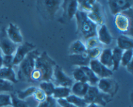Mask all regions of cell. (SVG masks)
I'll use <instances>...</instances> for the list:
<instances>
[{
    "label": "cell",
    "mask_w": 133,
    "mask_h": 107,
    "mask_svg": "<svg viewBox=\"0 0 133 107\" xmlns=\"http://www.w3.org/2000/svg\"><path fill=\"white\" fill-rule=\"evenodd\" d=\"M56 65V62L49 57L48 53L43 52L35 60V68L31 74V81H50L53 78V71Z\"/></svg>",
    "instance_id": "cell-1"
},
{
    "label": "cell",
    "mask_w": 133,
    "mask_h": 107,
    "mask_svg": "<svg viewBox=\"0 0 133 107\" xmlns=\"http://www.w3.org/2000/svg\"><path fill=\"white\" fill-rule=\"evenodd\" d=\"M77 23V32L85 39L97 36L98 26L92 22L87 16V13L78 10L75 15Z\"/></svg>",
    "instance_id": "cell-2"
},
{
    "label": "cell",
    "mask_w": 133,
    "mask_h": 107,
    "mask_svg": "<svg viewBox=\"0 0 133 107\" xmlns=\"http://www.w3.org/2000/svg\"><path fill=\"white\" fill-rule=\"evenodd\" d=\"M40 53L38 49H35L30 52L22 61L19 65L17 79L18 81L23 82H32L31 80V74L35 68V60Z\"/></svg>",
    "instance_id": "cell-3"
},
{
    "label": "cell",
    "mask_w": 133,
    "mask_h": 107,
    "mask_svg": "<svg viewBox=\"0 0 133 107\" xmlns=\"http://www.w3.org/2000/svg\"><path fill=\"white\" fill-rule=\"evenodd\" d=\"M114 23L117 29L123 33L132 34V8L115 15Z\"/></svg>",
    "instance_id": "cell-4"
},
{
    "label": "cell",
    "mask_w": 133,
    "mask_h": 107,
    "mask_svg": "<svg viewBox=\"0 0 133 107\" xmlns=\"http://www.w3.org/2000/svg\"><path fill=\"white\" fill-rule=\"evenodd\" d=\"M84 99L87 104L93 103L103 107L111 101V97L101 92L96 86H90Z\"/></svg>",
    "instance_id": "cell-5"
},
{
    "label": "cell",
    "mask_w": 133,
    "mask_h": 107,
    "mask_svg": "<svg viewBox=\"0 0 133 107\" xmlns=\"http://www.w3.org/2000/svg\"><path fill=\"white\" fill-rule=\"evenodd\" d=\"M96 86L101 92L110 95L111 97L116 94L119 88L118 83L111 77L99 79Z\"/></svg>",
    "instance_id": "cell-6"
},
{
    "label": "cell",
    "mask_w": 133,
    "mask_h": 107,
    "mask_svg": "<svg viewBox=\"0 0 133 107\" xmlns=\"http://www.w3.org/2000/svg\"><path fill=\"white\" fill-rule=\"evenodd\" d=\"M53 79L54 80L55 84L57 85L55 86H64V87L70 88L74 84L72 79L69 77L64 72L62 67L57 64L54 68L52 79Z\"/></svg>",
    "instance_id": "cell-7"
},
{
    "label": "cell",
    "mask_w": 133,
    "mask_h": 107,
    "mask_svg": "<svg viewBox=\"0 0 133 107\" xmlns=\"http://www.w3.org/2000/svg\"><path fill=\"white\" fill-rule=\"evenodd\" d=\"M35 48H36L35 45L29 42H25L24 43L19 45L14 53L13 66L18 65L22 62V61L25 57L26 55L30 52L35 50Z\"/></svg>",
    "instance_id": "cell-8"
},
{
    "label": "cell",
    "mask_w": 133,
    "mask_h": 107,
    "mask_svg": "<svg viewBox=\"0 0 133 107\" xmlns=\"http://www.w3.org/2000/svg\"><path fill=\"white\" fill-rule=\"evenodd\" d=\"M17 45L12 42L6 36L5 30L0 32V50L3 55H13L16 50Z\"/></svg>",
    "instance_id": "cell-9"
},
{
    "label": "cell",
    "mask_w": 133,
    "mask_h": 107,
    "mask_svg": "<svg viewBox=\"0 0 133 107\" xmlns=\"http://www.w3.org/2000/svg\"><path fill=\"white\" fill-rule=\"evenodd\" d=\"M89 67L99 79L110 77L113 75V71L101 64L98 59L90 60Z\"/></svg>",
    "instance_id": "cell-10"
},
{
    "label": "cell",
    "mask_w": 133,
    "mask_h": 107,
    "mask_svg": "<svg viewBox=\"0 0 133 107\" xmlns=\"http://www.w3.org/2000/svg\"><path fill=\"white\" fill-rule=\"evenodd\" d=\"M61 7L63 9L62 17L64 19L71 20L75 18L77 12L79 10L78 1L77 0H65L61 4Z\"/></svg>",
    "instance_id": "cell-11"
},
{
    "label": "cell",
    "mask_w": 133,
    "mask_h": 107,
    "mask_svg": "<svg viewBox=\"0 0 133 107\" xmlns=\"http://www.w3.org/2000/svg\"><path fill=\"white\" fill-rule=\"evenodd\" d=\"M108 5L111 13L115 15L132 8V1L129 0H110L108 1Z\"/></svg>",
    "instance_id": "cell-12"
},
{
    "label": "cell",
    "mask_w": 133,
    "mask_h": 107,
    "mask_svg": "<svg viewBox=\"0 0 133 107\" xmlns=\"http://www.w3.org/2000/svg\"><path fill=\"white\" fill-rule=\"evenodd\" d=\"M5 32L9 39L16 45L23 43V37L20 28L16 24L12 23H9L8 27L5 29Z\"/></svg>",
    "instance_id": "cell-13"
},
{
    "label": "cell",
    "mask_w": 133,
    "mask_h": 107,
    "mask_svg": "<svg viewBox=\"0 0 133 107\" xmlns=\"http://www.w3.org/2000/svg\"><path fill=\"white\" fill-rule=\"evenodd\" d=\"M87 16L97 26H101L105 24L104 23L103 13L102 9H101V5L99 3V2L97 3L92 11L87 13Z\"/></svg>",
    "instance_id": "cell-14"
},
{
    "label": "cell",
    "mask_w": 133,
    "mask_h": 107,
    "mask_svg": "<svg viewBox=\"0 0 133 107\" xmlns=\"http://www.w3.org/2000/svg\"><path fill=\"white\" fill-rule=\"evenodd\" d=\"M70 63L73 65L78 66L79 67L89 66L90 59L88 56L87 52L81 54H71L69 55Z\"/></svg>",
    "instance_id": "cell-15"
},
{
    "label": "cell",
    "mask_w": 133,
    "mask_h": 107,
    "mask_svg": "<svg viewBox=\"0 0 133 107\" xmlns=\"http://www.w3.org/2000/svg\"><path fill=\"white\" fill-rule=\"evenodd\" d=\"M97 37L100 43L103 45H110L112 41V37L105 24L100 26L97 31Z\"/></svg>",
    "instance_id": "cell-16"
},
{
    "label": "cell",
    "mask_w": 133,
    "mask_h": 107,
    "mask_svg": "<svg viewBox=\"0 0 133 107\" xmlns=\"http://www.w3.org/2000/svg\"><path fill=\"white\" fill-rule=\"evenodd\" d=\"M90 87V85L88 83L83 82H75L71 86V94L84 98L85 95L88 92V88Z\"/></svg>",
    "instance_id": "cell-17"
},
{
    "label": "cell",
    "mask_w": 133,
    "mask_h": 107,
    "mask_svg": "<svg viewBox=\"0 0 133 107\" xmlns=\"http://www.w3.org/2000/svg\"><path fill=\"white\" fill-rule=\"evenodd\" d=\"M117 46L123 51L133 48V39L131 36L122 34L117 39Z\"/></svg>",
    "instance_id": "cell-18"
},
{
    "label": "cell",
    "mask_w": 133,
    "mask_h": 107,
    "mask_svg": "<svg viewBox=\"0 0 133 107\" xmlns=\"http://www.w3.org/2000/svg\"><path fill=\"white\" fill-rule=\"evenodd\" d=\"M45 10L50 16L53 17L61 8L62 1L59 0H45L43 1Z\"/></svg>",
    "instance_id": "cell-19"
},
{
    "label": "cell",
    "mask_w": 133,
    "mask_h": 107,
    "mask_svg": "<svg viewBox=\"0 0 133 107\" xmlns=\"http://www.w3.org/2000/svg\"><path fill=\"white\" fill-rule=\"evenodd\" d=\"M98 60L100 63L107 67L109 69L112 70L113 67L112 55V49L110 48L103 49V51L99 57Z\"/></svg>",
    "instance_id": "cell-20"
},
{
    "label": "cell",
    "mask_w": 133,
    "mask_h": 107,
    "mask_svg": "<svg viewBox=\"0 0 133 107\" xmlns=\"http://www.w3.org/2000/svg\"><path fill=\"white\" fill-rule=\"evenodd\" d=\"M0 79L10 81L13 84L18 82L17 76L12 68L1 67L0 68Z\"/></svg>",
    "instance_id": "cell-21"
},
{
    "label": "cell",
    "mask_w": 133,
    "mask_h": 107,
    "mask_svg": "<svg viewBox=\"0 0 133 107\" xmlns=\"http://www.w3.org/2000/svg\"><path fill=\"white\" fill-rule=\"evenodd\" d=\"M87 48L85 46V44L83 43L80 40H76L74 41L70 45L69 48V52L70 55L71 54H81L87 52Z\"/></svg>",
    "instance_id": "cell-22"
},
{
    "label": "cell",
    "mask_w": 133,
    "mask_h": 107,
    "mask_svg": "<svg viewBox=\"0 0 133 107\" xmlns=\"http://www.w3.org/2000/svg\"><path fill=\"white\" fill-rule=\"evenodd\" d=\"M71 94L70 88L64 87V86H55L52 97L56 100L59 99H66Z\"/></svg>",
    "instance_id": "cell-23"
},
{
    "label": "cell",
    "mask_w": 133,
    "mask_h": 107,
    "mask_svg": "<svg viewBox=\"0 0 133 107\" xmlns=\"http://www.w3.org/2000/svg\"><path fill=\"white\" fill-rule=\"evenodd\" d=\"M123 51L120 48L116 46L112 50V63L113 67L112 70L116 71L119 69V67L121 64V60H122V54Z\"/></svg>",
    "instance_id": "cell-24"
},
{
    "label": "cell",
    "mask_w": 133,
    "mask_h": 107,
    "mask_svg": "<svg viewBox=\"0 0 133 107\" xmlns=\"http://www.w3.org/2000/svg\"><path fill=\"white\" fill-rule=\"evenodd\" d=\"M81 68L84 71L87 78V83L90 85V86H97L99 78L95 74L94 72L91 70L89 66L87 67H82Z\"/></svg>",
    "instance_id": "cell-25"
},
{
    "label": "cell",
    "mask_w": 133,
    "mask_h": 107,
    "mask_svg": "<svg viewBox=\"0 0 133 107\" xmlns=\"http://www.w3.org/2000/svg\"><path fill=\"white\" fill-rule=\"evenodd\" d=\"M98 2L96 0H80L78 1L79 10L88 13L92 11Z\"/></svg>",
    "instance_id": "cell-26"
},
{
    "label": "cell",
    "mask_w": 133,
    "mask_h": 107,
    "mask_svg": "<svg viewBox=\"0 0 133 107\" xmlns=\"http://www.w3.org/2000/svg\"><path fill=\"white\" fill-rule=\"evenodd\" d=\"M66 99L70 104L76 107H86L88 104L86 103L84 98L76 96V95L71 94Z\"/></svg>",
    "instance_id": "cell-27"
},
{
    "label": "cell",
    "mask_w": 133,
    "mask_h": 107,
    "mask_svg": "<svg viewBox=\"0 0 133 107\" xmlns=\"http://www.w3.org/2000/svg\"><path fill=\"white\" fill-rule=\"evenodd\" d=\"M36 88H37L36 86H30V87L27 88L25 90H18L16 92L14 93L16 94L17 97H18L19 99H22V100H25L27 98L29 97L32 96V95L34 94L35 92L36 91Z\"/></svg>",
    "instance_id": "cell-28"
},
{
    "label": "cell",
    "mask_w": 133,
    "mask_h": 107,
    "mask_svg": "<svg viewBox=\"0 0 133 107\" xmlns=\"http://www.w3.org/2000/svg\"><path fill=\"white\" fill-rule=\"evenodd\" d=\"M55 88V86L54 83L51 81H42V82H40L39 88L44 91L47 96H52Z\"/></svg>",
    "instance_id": "cell-29"
},
{
    "label": "cell",
    "mask_w": 133,
    "mask_h": 107,
    "mask_svg": "<svg viewBox=\"0 0 133 107\" xmlns=\"http://www.w3.org/2000/svg\"><path fill=\"white\" fill-rule=\"evenodd\" d=\"M72 74L76 82L87 83V78L86 77L85 73L81 67H77L74 69Z\"/></svg>",
    "instance_id": "cell-30"
},
{
    "label": "cell",
    "mask_w": 133,
    "mask_h": 107,
    "mask_svg": "<svg viewBox=\"0 0 133 107\" xmlns=\"http://www.w3.org/2000/svg\"><path fill=\"white\" fill-rule=\"evenodd\" d=\"M14 89L12 83L0 79V92H12L14 91Z\"/></svg>",
    "instance_id": "cell-31"
},
{
    "label": "cell",
    "mask_w": 133,
    "mask_h": 107,
    "mask_svg": "<svg viewBox=\"0 0 133 107\" xmlns=\"http://www.w3.org/2000/svg\"><path fill=\"white\" fill-rule=\"evenodd\" d=\"M12 107H29L28 103L25 100L19 99L15 94H10Z\"/></svg>",
    "instance_id": "cell-32"
},
{
    "label": "cell",
    "mask_w": 133,
    "mask_h": 107,
    "mask_svg": "<svg viewBox=\"0 0 133 107\" xmlns=\"http://www.w3.org/2000/svg\"><path fill=\"white\" fill-rule=\"evenodd\" d=\"M133 57V50H127L123 51L122 54V60H121V64L122 66L125 67L129 63L132 61Z\"/></svg>",
    "instance_id": "cell-33"
},
{
    "label": "cell",
    "mask_w": 133,
    "mask_h": 107,
    "mask_svg": "<svg viewBox=\"0 0 133 107\" xmlns=\"http://www.w3.org/2000/svg\"><path fill=\"white\" fill-rule=\"evenodd\" d=\"M103 51V48L101 46L93 48L91 49H87V54L90 60L92 59H98Z\"/></svg>",
    "instance_id": "cell-34"
},
{
    "label": "cell",
    "mask_w": 133,
    "mask_h": 107,
    "mask_svg": "<svg viewBox=\"0 0 133 107\" xmlns=\"http://www.w3.org/2000/svg\"><path fill=\"white\" fill-rule=\"evenodd\" d=\"M57 100L52 96H48L43 102L39 103L36 107H57Z\"/></svg>",
    "instance_id": "cell-35"
},
{
    "label": "cell",
    "mask_w": 133,
    "mask_h": 107,
    "mask_svg": "<svg viewBox=\"0 0 133 107\" xmlns=\"http://www.w3.org/2000/svg\"><path fill=\"white\" fill-rule=\"evenodd\" d=\"M11 106V98L10 94H0V107Z\"/></svg>",
    "instance_id": "cell-36"
},
{
    "label": "cell",
    "mask_w": 133,
    "mask_h": 107,
    "mask_svg": "<svg viewBox=\"0 0 133 107\" xmlns=\"http://www.w3.org/2000/svg\"><path fill=\"white\" fill-rule=\"evenodd\" d=\"M85 46L87 49H91L93 48L97 47V46H100V43L97 39V36L92 37L87 39Z\"/></svg>",
    "instance_id": "cell-37"
},
{
    "label": "cell",
    "mask_w": 133,
    "mask_h": 107,
    "mask_svg": "<svg viewBox=\"0 0 133 107\" xmlns=\"http://www.w3.org/2000/svg\"><path fill=\"white\" fill-rule=\"evenodd\" d=\"M32 96L34 97L35 100L37 101L39 103H41V102L45 101L47 97H48L46 94H45V92L40 88H36V91L35 92Z\"/></svg>",
    "instance_id": "cell-38"
},
{
    "label": "cell",
    "mask_w": 133,
    "mask_h": 107,
    "mask_svg": "<svg viewBox=\"0 0 133 107\" xmlns=\"http://www.w3.org/2000/svg\"><path fill=\"white\" fill-rule=\"evenodd\" d=\"M14 55H3V67L12 68Z\"/></svg>",
    "instance_id": "cell-39"
},
{
    "label": "cell",
    "mask_w": 133,
    "mask_h": 107,
    "mask_svg": "<svg viewBox=\"0 0 133 107\" xmlns=\"http://www.w3.org/2000/svg\"><path fill=\"white\" fill-rule=\"evenodd\" d=\"M57 103H58L61 107H76L70 104L66 99H57Z\"/></svg>",
    "instance_id": "cell-40"
},
{
    "label": "cell",
    "mask_w": 133,
    "mask_h": 107,
    "mask_svg": "<svg viewBox=\"0 0 133 107\" xmlns=\"http://www.w3.org/2000/svg\"><path fill=\"white\" fill-rule=\"evenodd\" d=\"M126 68H127V71H128L129 72H130L131 73H133V68H132V61L131 62V63H129L128 64H127V66H126Z\"/></svg>",
    "instance_id": "cell-41"
},
{
    "label": "cell",
    "mask_w": 133,
    "mask_h": 107,
    "mask_svg": "<svg viewBox=\"0 0 133 107\" xmlns=\"http://www.w3.org/2000/svg\"><path fill=\"white\" fill-rule=\"evenodd\" d=\"M86 107H103L101 106L98 105V104H93V103H91V104H88Z\"/></svg>",
    "instance_id": "cell-42"
},
{
    "label": "cell",
    "mask_w": 133,
    "mask_h": 107,
    "mask_svg": "<svg viewBox=\"0 0 133 107\" xmlns=\"http://www.w3.org/2000/svg\"><path fill=\"white\" fill-rule=\"evenodd\" d=\"M3 67V55L0 52V68Z\"/></svg>",
    "instance_id": "cell-43"
},
{
    "label": "cell",
    "mask_w": 133,
    "mask_h": 107,
    "mask_svg": "<svg viewBox=\"0 0 133 107\" xmlns=\"http://www.w3.org/2000/svg\"><path fill=\"white\" fill-rule=\"evenodd\" d=\"M6 107H12L11 106H6Z\"/></svg>",
    "instance_id": "cell-44"
},
{
    "label": "cell",
    "mask_w": 133,
    "mask_h": 107,
    "mask_svg": "<svg viewBox=\"0 0 133 107\" xmlns=\"http://www.w3.org/2000/svg\"><path fill=\"white\" fill-rule=\"evenodd\" d=\"M129 107H132V106H130Z\"/></svg>",
    "instance_id": "cell-45"
}]
</instances>
